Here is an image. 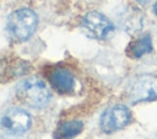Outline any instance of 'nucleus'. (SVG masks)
<instances>
[{
  "mask_svg": "<svg viewBox=\"0 0 157 139\" xmlns=\"http://www.w3.org/2000/svg\"><path fill=\"white\" fill-rule=\"evenodd\" d=\"M153 49L152 47V39L150 37V34H145L135 41H132L129 47H128V55L130 58H134V59H139L148 53H151Z\"/></svg>",
  "mask_w": 157,
  "mask_h": 139,
  "instance_id": "9",
  "label": "nucleus"
},
{
  "mask_svg": "<svg viewBox=\"0 0 157 139\" xmlns=\"http://www.w3.org/2000/svg\"><path fill=\"white\" fill-rule=\"evenodd\" d=\"M48 80L52 87L61 95H69L75 89V76L67 68L56 66L52 69L48 74Z\"/></svg>",
  "mask_w": 157,
  "mask_h": 139,
  "instance_id": "7",
  "label": "nucleus"
},
{
  "mask_svg": "<svg viewBox=\"0 0 157 139\" xmlns=\"http://www.w3.org/2000/svg\"><path fill=\"white\" fill-rule=\"evenodd\" d=\"M151 0H136V2H139L141 6H146L147 4H150Z\"/></svg>",
  "mask_w": 157,
  "mask_h": 139,
  "instance_id": "10",
  "label": "nucleus"
},
{
  "mask_svg": "<svg viewBox=\"0 0 157 139\" xmlns=\"http://www.w3.org/2000/svg\"><path fill=\"white\" fill-rule=\"evenodd\" d=\"M16 96L22 103L32 108H43L52 98L48 86L36 76L22 80L16 87Z\"/></svg>",
  "mask_w": 157,
  "mask_h": 139,
  "instance_id": "2",
  "label": "nucleus"
},
{
  "mask_svg": "<svg viewBox=\"0 0 157 139\" xmlns=\"http://www.w3.org/2000/svg\"><path fill=\"white\" fill-rule=\"evenodd\" d=\"M130 100L134 105L157 100V76L144 75L137 77L130 87Z\"/></svg>",
  "mask_w": 157,
  "mask_h": 139,
  "instance_id": "6",
  "label": "nucleus"
},
{
  "mask_svg": "<svg viewBox=\"0 0 157 139\" xmlns=\"http://www.w3.org/2000/svg\"><path fill=\"white\" fill-rule=\"evenodd\" d=\"M83 130V123L78 119L65 121L53 133L54 139H74Z\"/></svg>",
  "mask_w": 157,
  "mask_h": 139,
  "instance_id": "8",
  "label": "nucleus"
},
{
  "mask_svg": "<svg viewBox=\"0 0 157 139\" xmlns=\"http://www.w3.org/2000/svg\"><path fill=\"white\" fill-rule=\"evenodd\" d=\"M31 114L21 107H12L7 109L0 119V125L13 134H21L27 132L31 128Z\"/></svg>",
  "mask_w": 157,
  "mask_h": 139,
  "instance_id": "5",
  "label": "nucleus"
},
{
  "mask_svg": "<svg viewBox=\"0 0 157 139\" xmlns=\"http://www.w3.org/2000/svg\"><path fill=\"white\" fill-rule=\"evenodd\" d=\"M82 28L94 39H108L115 30L113 22L98 11H90L83 16Z\"/></svg>",
  "mask_w": 157,
  "mask_h": 139,
  "instance_id": "4",
  "label": "nucleus"
},
{
  "mask_svg": "<svg viewBox=\"0 0 157 139\" xmlns=\"http://www.w3.org/2000/svg\"><path fill=\"white\" fill-rule=\"evenodd\" d=\"M38 26L37 14L28 7H21L12 11L6 20V30L10 37L17 42L29 39Z\"/></svg>",
  "mask_w": 157,
  "mask_h": 139,
  "instance_id": "1",
  "label": "nucleus"
},
{
  "mask_svg": "<svg viewBox=\"0 0 157 139\" xmlns=\"http://www.w3.org/2000/svg\"><path fill=\"white\" fill-rule=\"evenodd\" d=\"M153 12H155V15L157 16V0H156L155 4H153Z\"/></svg>",
  "mask_w": 157,
  "mask_h": 139,
  "instance_id": "11",
  "label": "nucleus"
},
{
  "mask_svg": "<svg viewBox=\"0 0 157 139\" xmlns=\"http://www.w3.org/2000/svg\"><path fill=\"white\" fill-rule=\"evenodd\" d=\"M155 139H157V138H155Z\"/></svg>",
  "mask_w": 157,
  "mask_h": 139,
  "instance_id": "12",
  "label": "nucleus"
},
{
  "mask_svg": "<svg viewBox=\"0 0 157 139\" xmlns=\"http://www.w3.org/2000/svg\"><path fill=\"white\" fill-rule=\"evenodd\" d=\"M131 122V112L124 105H113L104 109L99 119L102 132L109 134L123 129Z\"/></svg>",
  "mask_w": 157,
  "mask_h": 139,
  "instance_id": "3",
  "label": "nucleus"
}]
</instances>
